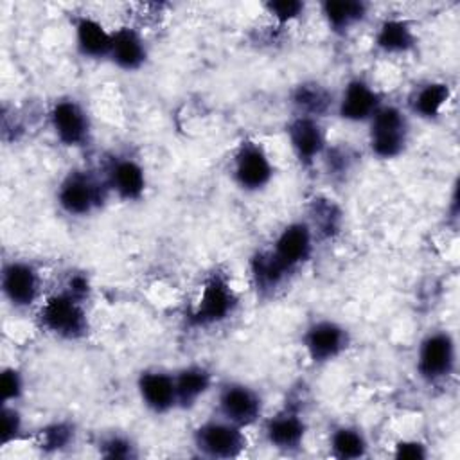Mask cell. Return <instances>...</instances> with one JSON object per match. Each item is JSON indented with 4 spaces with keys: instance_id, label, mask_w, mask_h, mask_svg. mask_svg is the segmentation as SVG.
<instances>
[{
    "instance_id": "cell-6",
    "label": "cell",
    "mask_w": 460,
    "mask_h": 460,
    "mask_svg": "<svg viewBox=\"0 0 460 460\" xmlns=\"http://www.w3.org/2000/svg\"><path fill=\"white\" fill-rule=\"evenodd\" d=\"M194 447L208 458H235L246 449L244 428H239L223 417L201 422L192 433Z\"/></svg>"
},
{
    "instance_id": "cell-9",
    "label": "cell",
    "mask_w": 460,
    "mask_h": 460,
    "mask_svg": "<svg viewBox=\"0 0 460 460\" xmlns=\"http://www.w3.org/2000/svg\"><path fill=\"white\" fill-rule=\"evenodd\" d=\"M349 332L347 329L329 318L314 320L307 325L302 336V345L309 359L316 365L329 363L336 359L349 347Z\"/></svg>"
},
{
    "instance_id": "cell-24",
    "label": "cell",
    "mask_w": 460,
    "mask_h": 460,
    "mask_svg": "<svg viewBox=\"0 0 460 460\" xmlns=\"http://www.w3.org/2000/svg\"><path fill=\"white\" fill-rule=\"evenodd\" d=\"M451 97V88L444 81H428L413 90L410 97V110L424 120L437 119Z\"/></svg>"
},
{
    "instance_id": "cell-18",
    "label": "cell",
    "mask_w": 460,
    "mask_h": 460,
    "mask_svg": "<svg viewBox=\"0 0 460 460\" xmlns=\"http://www.w3.org/2000/svg\"><path fill=\"white\" fill-rule=\"evenodd\" d=\"M74 40L77 52L86 59H108L111 32L93 16L83 14L74 22Z\"/></svg>"
},
{
    "instance_id": "cell-19",
    "label": "cell",
    "mask_w": 460,
    "mask_h": 460,
    "mask_svg": "<svg viewBox=\"0 0 460 460\" xmlns=\"http://www.w3.org/2000/svg\"><path fill=\"white\" fill-rule=\"evenodd\" d=\"M108 59L120 70H138L147 59V47L144 38L131 27H120L113 31Z\"/></svg>"
},
{
    "instance_id": "cell-30",
    "label": "cell",
    "mask_w": 460,
    "mask_h": 460,
    "mask_svg": "<svg viewBox=\"0 0 460 460\" xmlns=\"http://www.w3.org/2000/svg\"><path fill=\"white\" fill-rule=\"evenodd\" d=\"M23 429V419L22 413L14 404H2L0 413V444L7 446L14 442Z\"/></svg>"
},
{
    "instance_id": "cell-3",
    "label": "cell",
    "mask_w": 460,
    "mask_h": 460,
    "mask_svg": "<svg viewBox=\"0 0 460 460\" xmlns=\"http://www.w3.org/2000/svg\"><path fill=\"white\" fill-rule=\"evenodd\" d=\"M108 192L104 178H97L84 169H74L59 181L56 199L65 214L84 217L102 205Z\"/></svg>"
},
{
    "instance_id": "cell-29",
    "label": "cell",
    "mask_w": 460,
    "mask_h": 460,
    "mask_svg": "<svg viewBox=\"0 0 460 460\" xmlns=\"http://www.w3.org/2000/svg\"><path fill=\"white\" fill-rule=\"evenodd\" d=\"M101 456L113 458V460H129L137 456L135 442L122 433H110L102 437L97 444Z\"/></svg>"
},
{
    "instance_id": "cell-33",
    "label": "cell",
    "mask_w": 460,
    "mask_h": 460,
    "mask_svg": "<svg viewBox=\"0 0 460 460\" xmlns=\"http://www.w3.org/2000/svg\"><path fill=\"white\" fill-rule=\"evenodd\" d=\"M268 14L280 25H286L296 20L304 13V2L300 0H271L264 4Z\"/></svg>"
},
{
    "instance_id": "cell-7",
    "label": "cell",
    "mask_w": 460,
    "mask_h": 460,
    "mask_svg": "<svg viewBox=\"0 0 460 460\" xmlns=\"http://www.w3.org/2000/svg\"><path fill=\"white\" fill-rule=\"evenodd\" d=\"M232 176L244 192H259L273 178V164L264 146L255 140H243L232 160Z\"/></svg>"
},
{
    "instance_id": "cell-15",
    "label": "cell",
    "mask_w": 460,
    "mask_h": 460,
    "mask_svg": "<svg viewBox=\"0 0 460 460\" xmlns=\"http://www.w3.org/2000/svg\"><path fill=\"white\" fill-rule=\"evenodd\" d=\"M104 181L117 198L122 201H137L146 190V172L140 162L131 156H113L110 158Z\"/></svg>"
},
{
    "instance_id": "cell-8",
    "label": "cell",
    "mask_w": 460,
    "mask_h": 460,
    "mask_svg": "<svg viewBox=\"0 0 460 460\" xmlns=\"http://www.w3.org/2000/svg\"><path fill=\"white\" fill-rule=\"evenodd\" d=\"M216 406L219 417L239 428L253 426L262 415V397L259 392L237 381L219 386Z\"/></svg>"
},
{
    "instance_id": "cell-22",
    "label": "cell",
    "mask_w": 460,
    "mask_h": 460,
    "mask_svg": "<svg viewBox=\"0 0 460 460\" xmlns=\"http://www.w3.org/2000/svg\"><path fill=\"white\" fill-rule=\"evenodd\" d=\"M174 385L178 408L189 410L194 408L196 402L210 390L212 374L207 367L192 363L174 372Z\"/></svg>"
},
{
    "instance_id": "cell-16",
    "label": "cell",
    "mask_w": 460,
    "mask_h": 460,
    "mask_svg": "<svg viewBox=\"0 0 460 460\" xmlns=\"http://www.w3.org/2000/svg\"><path fill=\"white\" fill-rule=\"evenodd\" d=\"M137 390L144 406L153 413L162 415L178 408L174 374L171 372L160 368L140 372L137 379Z\"/></svg>"
},
{
    "instance_id": "cell-27",
    "label": "cell",
    "mask_w": 460,
    "mask_h": 460,
    "mask_svg": "<svg viewBox=\"0 0 460 460\" xmlns=\"http://www.w3.org/2000/svg\"><path fill=\"white\" fill-rule=\"evenodd\" d=\"M307 223L311 225L314 237H316V234L331 237L340 230L341 212L331 199L318 198L311 203V221H307Z\"/></svg>"
},
{
    "instance_id": "cell-1",
    "label": "cell",
    "mask_w": 460,
    "mask_h": 460,
    "mask_svg": "<svg viewBox=\"0 0 460 460\" xmlns=\"http://www.w3.org/2000/svg\"><path fill=\"white\" fill-rule=\"evenodd\" d=\"M40 325L63 340H79L88 331L84 300L77 298L65 288L45 298L38 313Z\"/></svg>"
},
{
    "instance_id": "cell-20",
    "label": "cell",
    "mask_w": 460,
    "mask_h": 460,
    "mask_svg": "<svg viewBox=\"0 0 460 460\" xmlns=\"http://www.w3.org/2000/svg\"><path fill=\"white\" fill-rule=\"evenodd\" d=\"M374 45L383 54H408L417 45V34L406 18L390 16L377 25Z\"/></svg>"
},
{
    "instance_id": "cell-28",
    "label": "cell",
    "mask_w": 460,
    "mask_h": 460,
    "mask_svg": "<svg viewBox=\"0 0 460 460\" xmlns=\"http://www.w3.org/2000/svg\"><path fill=\"white\" fill-rule=\"evenodd\" d=\"M74 424L59 420L47 424L38 431V447L45 453H56L68 447L74 442Z\"/></svg>"
},
{
    "instance_id": "cell-25",
    "label": "cell",
    "mask_w": 460,
    "mask_h": 460,
    "mask_svg": "<svg viewBox=\"0 0 460 460\" xmlns=\"http://www.w3.org/2000/svg\"><path fill=\"white\" fill-rule=\"evenodd\" d=\"M291 102L296 110V115L320 119L331 110L332 93L316 81H305L295 86L291 93Z\"/></svg>"
},
{
    "instance_id": "cell-5",
    "label": "cell",
    "mask_w": 460,
    "mask_h": 460,
    "mask_svg": "<svg viewBox=\"0 0 460 460\" xmlns=\"http://www.w3.org/2000/svg\"><path fill=\"white\" fill-rule=\"evenodd\" d=\"M456 368V343L447 331L428 332L417 349L415 370L428 385H438Z\"/></svg>"
},
{
    "instance_id": "cell-23",
    "label": "cell",
    "mask_w": 460,
    "mask_h": 460,
    "mask_svg": "<svg viewBox=\"0 0 460 460\" xmlns=\"http://www.w3.org/2000/svg\"><path fill=\"white\" fill-rule=\"evenodd\" d=\"M327 27L334 34H347L367 18L368 5L359 0H325L320 5Z\"/></svg>"
},
{
    "instance_id": "cell-12",
    "label": "cell",
    "mask_w": 460,
    "mask_h": 460,
    "mask_svg": "<svg viewBox=\"0 0 460 460\" xmlns=\"http://www.w3.org/2000/svg\"><path fill=\"white\" fill-rule=\"evenodd\" d=\"M313 248H314V232L311 225L307 221L298 219V221L288 223L279 232L270 250L289 271H295L311 257Z\"/></svg>"
},
{
    "instance_id": "cell-31",
    "label": "cell",
    "mask_w": 460,
    "mask_h": 460,
    "mask_svg": "<svg viewBox=\"0 0 460 460\" xmlns=\"http://www.w3.org/2000/svg\"><path fill=\"white\" fill-rule=\"evenodd\" d=\"M2 404H13L23 394V376L14 367H5L0 376Z\"/></svg>"
},
{
    "instance_id": "cell-17",
    "label": "cell",
    "mask_w": 460,
    "mask_h": 460,
    "mask_svg": "<svg viewBox=\"0 0 460 460\" xmlns=\"http://www.w3.org/2000/svg\"><path fill=\"white\" fill-rule=\"evenodd\" d=\"M305 420L295 408H282L264 422V437L268 444L279 451L291 453L300 449L305 438Z\"/></svg>"
},
{
    "instance_id": "cell-2",
    "label": "cell",
    "mask_w": 460,
    "mask_h": 460,
    "mask_svg": "<svg viewBox=\"0 0 460 460\" xmlns=\"http://www.w3.org/2000/svg\"><path fill=\"white\" fill-rule=\"evenodd\" d=\"M408 115L395 104H381L368 120V147L379 160L401 156L408 146Z\"/></svg>"
},
{
    "instance_id": "cell-13",
    "label": "cell",
    "mask_w": 460,
    "mask_h": 460,
    "mask_svg": "<svg viewBox=\"0 0 460 460\" xmlns=\"http://www.w3.org/2000/svg\"><path fill=\"white\" fill-rule=\"evenodd\" d=\"M2 293L11 307L25 309L40 295V275L27 261H9L2 268Z\"/></svg>"
},
{
    "instance_id": "cell-21",
    "label": "cell",
    "mask_w": 460,
    "mask_h": 460,
    "mask_svg": "<svg viewBox=\"0 0 460 460\" xmlns=\"http://www.w3.org/2000/svg\"><path fill=\"white\" fill-rule=\"evenodd\" d=\"M293 271H289L275 255L271 250H261L255 252L250 259V277L252 284L262 296L271 295L275 289H279L288 277Z\"/></svg>"
},
{
    "instance_id": "cell-32",
    "label": "cell",
    "mask_w": 460,
    "mask_h": 460,
    "mask_svg": "<svg viewBox=\"0 0 460 460\" xmlns=\"http://www.w3.org/2000/svg\"><path fill=\"white\" fill-rule=\"evenodd\" d=\"M327 172L331 176H343L347 174L352 165H354V155L349 147H332V149H325V153L322 155Z\"/></svg>"
},
{
    "instance_id": "cell-11",
    "label": "cell",
    "mask_w": 460,
    "mask_h": 460,
    "mask_svg": "<svg viewBox=\"0 0 460 460\" xmlns=\"http://www.w3.org/2000/svg\"><path fill=\"white\" fill-rule=\"evenodd\" d=\"M286 135L296 160L304 167L314 165L327 149V137L320 119L295 115L286 126Z\"/></svg>"
},
{
    "instance_id": "cell-35",
    "label": "cell",
    "mask_w": 460,
    "mask_h": 460,
    "mask_svg": "<svg viewBox=\"0 0 460 460\" xmlns=\"http://www.w3.org/2000/svg\"><path fill=\"white\" fill-rule=\"evenodd\" d=\"M65 289L70 291L72 295H75L77 298L86 300V296H88V293H90V282H88V279H86L84 275L75 273V275H72V277L68 279Z\"/></svg>"
},
{
    "instance_id": "cell-26",
    "label": "cell",
    "mask_w": 460,
    "mask_h": 460,
    "mask_svg": "<svg viewBox=\"0 0 460 460\" xmlns=\"http://www.w3.org/2000/svg\"><path fill=\"white\" fill-rule=\"evenodd\" d=\"M329 449L334 458L356 460L367 455L368 440L358 426L341 424L329 435Z\"/></svg>"
},
{
    "instance_id": "cell-4",
    "label": "cell",
    "mask_w": 460,
    "mask_h": 460,
    "mask_svg": "<svg viewBox=\"0 0 460 460\" xmlns=\"http://www.w3.org/2000/svg\"><path fill=\"white\" fill-rule=\"evenodd\" d=\"M237 304L239 298L228 277L221 271H214L205 280L199 298L189 313V325L196 329L217 325L234 314Z\"/></svg>"
},
{
    "instance_id": "cell-34",
    "label": "cell",
    "mask_w": 460,
    "mask_h": 460,
    "mask_svg": "<svg viewBox=\"0 0 460 460\" xmlns=\"http://www.w3.org/2000/svg\"><path fill=\"white\" fill-rule=\"evenodd\" d=\"M428 456L426 444L415 438L397 440L394 446V458L397 460H424Z\"/></svg>"
},
{
    "instance_id": "cell-10",
    "label": "cell",
    "mask_w": 460,
    "mask_h": 460,
    "mask_svg": "<svg viewBox=\"0 0 460 460\" xmlns=\"http://www.w3.org/2000/svg\"><path fill=\"white\" fill-rule=\"evenodd\" d=\"M49 120L56 138L66 147H81L90 138L88 113L74 99L56 101L49 111Z\"/></svg>"
},
{
    "instance_id": "cell-14",
    "label": "cell",
    "mask_w": 460,
    "mask_h": 460,
    "mask_svg": "<svg viewBox=\"0 0 460 460\" xmlns=\"http://www.w3.org/2000/svg\"><path fill=\"white\" fill-rule=\"evenodd\" d=\"M381 104V93L367 79L352 77L336 101V111L347 122H368Z\"/></svg>"
}]
</instances>
